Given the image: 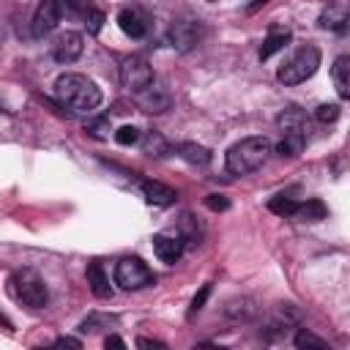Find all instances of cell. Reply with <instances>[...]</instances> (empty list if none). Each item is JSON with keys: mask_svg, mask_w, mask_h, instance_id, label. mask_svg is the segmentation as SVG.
<instances>
[{"mask_svg": "<svg viewBox=\"0 0 350 350\" xmlns=\"http://www.w3.org/2000/svg\"><path fill=\"white\" fill-rule=\"evenodd\" d=\"M139 142H142V153L145 156H156V159H161V156H167L170 150H172V145L164 139V134L161 131H145L142 137H139Z\"/></svg>", "mask_w": 350, "mask_h": 350, "instance_id": "cell-18", "label": "cell"}, {"mask_svg": "<svg viewBox=\"0 0 350 350\" xmlns=\"http://www.w3.org/2000/svg\"><path fill=\"white\" fill-rule=\"evenodd\" d=\"M279 129L282 131H295V134H306L309 137V118H306V112L304 109H298V107H287L282 115H279Z\"/></svg>", "mask_w": 350, "mask_h": 350, "instance_id": "cell-15", "label": "cell"}, {"mask_svg": "<svg viewBox=\"0 0 350 350\" xmlns=\"http://www.w3.org/2000/svg\"><path fill=\"white\" fill-rule=\"evenodd\" d=\"M317 66H320V49L312 46V44H306V46L295 49V52L279 66L276 79H279L282 85H301V82H306V79L317 71Z\"/></svg>", "mask_w": 350, "mask_h": 350, "instance_id": "cell-3", "label": "cell"}, {"mask_svg": "<svg viewBox=\"0 0 350 350\" xmlns=\"http://www.w3.org/2000/svg\"><path fill=\"white\" fill-rule=\"evenodd\" d=\"M57 22H60L57 0H41L38 8H36V14H33V25H30V30H33L36 38H44V36H49V33L57 27Z\"/></svg>", "mask_w": 350, "mask_h": 350, "instance_id": "cell-9", "label": "cell"}, {"mask_svg": "<svg viewBox=\"0 0 350 350\" xmlns=\"http://www.w3.org/2000/svg\"><path fill=\"white\" fill-rule=\"evenodd\" d=\"M306 134H295V131H282V139H279V145H276V153L282 156V159H295L301 150H304V145H306Z\"/></svg>", "mask_w": 350, "mask_h": 350, "instance_id": "cell-20", "label": "cell"}, {"mask_svg": "<svg viewBox=\"0 0 350 350\" xmlns=\"http://www.w3.org/2000/svg\"><path fill=\"white\" fill-rule=\"evenodd\" d=\"M295 347H312V350H325V339H320V336H314L312 331H306V328H298V334H295Z\"/></svg>", "mask_w": 350, "mask_h": 350, "instance_id": "cell-28", "label": "cell"}, {"mask_svg": "<svg viewBox=\"0 0 350 350\" xmlns=\"http://www.w3.org/2000/svg\"><path fill=\"white\" fill-rule=\"evenodd\" d=\"M200 36H202V27H200L197 19H183V22H175V25L170 27V41H172V46H178L180 52H189V49L200 41Z\"/></svg>", "mask_w": 350, "mask_h": 350, "instance_id": "cell-10", "label": "cell"}, {"mask_svg": "<svg viewBox=\"0 0 350 350\" xmlns=\"http://www.w3.org/2000/svg\"><path fill=\"white\" fill-rule=\"evenodd\" d=\"M104 345H107V347H126V342H123L120 336H107Z\"/></svg>", "mask_w": 350, "mask_h": 350, "instance_id": "cell-37", "label": "cell"}, {"mask_svg": "<svg viewBox=\"0 0 350 350\" xmlns=\"http://www.w3.org/2000/svg\"><path fill=\"white\" fill-rule=\"evenodd\" d=\"M55 347H74V350H79L82 342L79 339H71V336H60V339H55Z\"/></svg>", "mask_w": 350, "mask_h": 350, "instance_id": "cell-36", "label": "cell"}, {"mask_svg": "<svg viewBox=\"0 0 350 350\" xmlns=\"http://www.w3.org/2000/svg\"><path fill=\"white\" fill-rule=\"evenodd\" d=\"M137 345H139V347H164V342H156V339H145V336H142V339H137Z\"/></svg>", "mask_w": 350, "mask_h": 350, "instance_id": "cell-38", "label": "cell"}, {"mask_svg": "<svg viewBox=\"0 0 350 350\" xmlns=\"http://www.w3.org/2000/svg\"><path fill=\"white\" fill-rule=\"evenodd\" d=\"M85 25H88V33H98L101 30V25H104V14L98 11V8H90L88 11V16H85Z\"/></svg>", "mask_w": 350, "mask_h": 350, "instance_id": "cell-33", "label": "cell"}, {"mask_svg": "<svg viewBox=\"0 0 350 350\" xmlns=\"http://www.w3.org/2000/svg\"><path fill=\"white\" fill-rule=\"evenodd\" d=\"M314 118H317L320 123H334V120L339 118V104H320V107L314 109Z\"/></svg>", "mask_w": 350, "mask_h": 350, "instance_id": "cell-32", "label": "cell"}, {"mask_svg": "<svg viewBox=\"0 0 350 350\" xmlns=\"http://www.w3.org/2000/svg\"><path fill=\"white\" fill-rule=\"evenodd\" d=\"M208 295H211V284H202V290L194 295V301H191V309H189V317H194L202 306H205V301H208Z\"/></svg>", "mask_w": 350, "mask_h": 350, "instance_id": "cell-34", "label": "cell"}, {"mask_svg": "<svg viewBox=\"0 0 350 350\" xmlns=\"http://www.w3.org/2000/svg\"><path fill=\"white\" fill-rule=\"evenodd\" d=\"M320 27H323V30L345 33V27H347V8H345V5H328V8L320 14Z\"/></svg>", "mask_w": 350, "mask_h": 350, "instance_id": "cell-21", "label": "cell"}, {"mask_svg": "<svg viewBox=\"0 0 350 350\" xmlns=\"http://www.w3.org/2000/svg\"><path fill=\"white\" fill-rule=\"evenodd\" d=\"M0 323H3V325H5V328H11V320H8V317H5V314H3V312H0Z\"/></svg>", "mask_w": 350, "mask_h": 350, "instance_id": "cell-40", "label": "cell"}, {"mask_svg": "<svg viewBox=\"0 0 350 350\" xmlns=\"http://www.w3.org/2000/svg\"><path fill=\"white\" fill-rule=\"evenodd\" d=\"M120 82H123V88H129L131 93H139V90H145L148 85H153L156 77H153L150 63H148L145 57L134 55V57H126V60H123V66H120Z\"/></svg>", "mask_w": 350, "mask_h": 350, "instance_id": "cell-6", "label": "cell"}, {"mask_svg": "<svg viewBox=\"0 0 350 350\" xmlns=\"http://www.w3.org/2000/svg\"><path fill=\"white\" fill-rule=\"evenodd\" d=\"M134 96H137V104H139L145 112H164V109L170 107V101H172L167 90L156 88V82H153V85H148L145 90L134 93Z\"/></svg>", "mask_w": 350, "mask_h": 350, "instance_id": "cell-13", "label": "cell"}, {"mask_svg": "<svg viewBox=\"0 0 350 350\" xmlns=\"http://www.w3.org/2000/svg\"><path fill=\"white\" fill-rule=\"evenodd\" d=\"M325 213H328V208H325L320 200L298 202L295 211H293V216H295L298 221H320V219H325Z\"/></svg>", "mask_w": 350, "mask_h": 350, "instance_id": "cell-23", "label": "cell"}, {"mask_svg": "<svg viewBox=\"0 0 350 350\" xmlns=\"http://www.w3.org/2000/svg\"><path fill=\"white\" fill-rule=\"evenodd\" d=\"M153 282H156L153 271L139 257H123L115 265V284H120L123 290H139V287H148Z\"/></svg>", "mask_w": 350, "mask_h": 350, "instance_id": "cell-5", "label": "cell"}, {"mask_svg": "<svg viewBox=\"0 0 350 350\" xmlns=\"http://www.w3.org/2000/svg\"><path fill=\"white\" fill-rule=\"evenodd\" d=\"M178 235L183 238V243H200L202 227H200V221L191 213H180V219H178Z\"/></svg>", "mask_w": 350, "mask_h": 350, "instance_id": "cell-25", "label": "cell"}, {"mask_svg": "<svg viewBox=\"0 0 350 350\" xmlns=\"http://www.w3.org/2000/svg\"><path fill=\"white\" fill-rule=\"evenodd\" d=\"M257 312L260 309H257L254 298H230L224 304V317L232 320V323H249V320L257 317Z\"/></svg>", "mask_w": 350, "mask_h": 350, "instance_id": "cell-14", "label": "cell"}, {"mask_svg": "<svg viewBox=\"0 0 350 350\" xmlns=\"http://www.w3.org/2000/svg\"><path fill=\"white\" fill-rule=\"evenodd\" d=\"M331 77L336 82V93L339 98H347L350 96V57L347 55H339L331 66Z\"/></svg>", "mask_w": 350, "mask_h": 350, "instance_id": "cell-17", "label": "cell"}, {"mask_svg": "<svg viewBox=\"0 0 350 350\" xmlns=\"http://www.w3.org/2000/svg\"><path fill=\"white\" fill-rule=\"evenodd\" d=\"M82 49H85V38H82L77 30H66V33H60V36L55 38V44H52V57H55L57 63H74V60L82 55Z\"/></svg>", "mask_w": 350, "mask_h": 350, "instance_id": "cell-8", "label": "cell"}, {"mask_svg": "<svg viewBox=\"0 0 350 350\" xmlns=\"http://www.w3.org/2000/svg\"><path fill=\"white\" fill-rule=\"evenodd\" d=\"M268 156H271L268 137H246L227 150L224 164H227V172H232V175H249V172L260 170L268 161Z\"/></svg>", "mask_w": 350, "mask_h": 350, "instance_id": "cell-2", "label": "cell"}, {"mask_svg": "<svg viewBox=\"0 0 350 350\" xmlns=\"http://www.w3.org/2000/svg\"><path fill=\"white\" fill-rule=\"evenodd\" d=\"M142 194L150 205H172L175 202V189L159 183V180H142Z\"/></svg>", "mask_w": 350, "mask_h": 350, "instance_id": "cell-16", "label": "cell"}, {"mask_svg": "<svg viewBox=\"0 0 350 350\" xmlns=\"http://www.w3.org/2000/svg\"><path fill=\"white\" fill-rule=\"evenodd\" d=\"M85 131H88L90 137H96V139H107V137H109V131H112L109 118H107V115H101V118H96V120H88Z\"/></svg>", "mask_w": 350, "mask_h": 350, "instance_id": "cell-29", "label": "cell"}, {"mask_svg": "<svg viewBox=\"0 0 350 350\" xmlns=\"http://www.w3.org/2000/svg\"><path fill=\"white\" fill-rule=\"evenodd\" d=\"M57 8H60V16H68V19H85L93 5V0H57Z\"/></svg>", "mask_w": 350, "mask_h": 350, "instance_id": "cell-26", "label": "cell"}, {"mask_svg": "<svg viewBox=\"0 0 350 350\" xmlns=\"http://www.w3.org/2000/svg\"><path fill=\"white\" fill-rule=\"evenodd\" d=\"M178 156L183 161H189V164H197V167H205L211 161V150L197 145V142H180L178 145Z\"/></svg>", "mask_w": 350, "mask_h": 350, "instance_id": "cell-22", "label": "cell"}, {"mask_svg": "<svg viewBox=\"0 0 350 350\" xmlns=\"http://www.w3.org/2000/svg\"><path fill=\"white\" fill-rule=\"evenodd\" d=\"M88 284H90V293L96 298H109L112 295V287H109V279H107L101 262H90L88 265Z\"/></svg>", "mask_w": 350, "mask_h": 350, "instance_id": "cell-19", "label": "cell"}, {"mask_svg": "<svg viewBox=\"0 0 350 350\" xmlns=\"http://www.w3.org/2000/svg\"><path fill=\"white\" fill-rule=\"evenodd\" d=\"M8 290H11V295H14L19 304H25V306H30V309H41V306H46V301H49V290H46L44 279H41L33 268L14 271V276L8 279Z\"/></svg>", "mask_w": 350, "mask_h": 350, "instance_id": "cell-4", "label": "cell"}, {"mask_svg": "<svg viewBox=\"0 0 350 350\" xmlns=\"http://www.w3.org/2000/svg\"><path fill=\"white\" fill-rule=\"evenodd\" d=\"M118 25L129 38H145L148 36V16L139 8H120Z\"/></svg>", "mask_w": 350, "mask_h": 350, "instance_id": "cell-12", "label": "cell"}, {"mask_svg": "<svg viewBox=\"0 0 350 350\" xmlns=\"http://www.w3.org/2000/svg\"><path fill=\"white\" fill-rule=\"evenodd\" d=\"M290 44V30H271L268 38L260 46V60H268L271 55H276L279 49H284Z\"/></svg>", "mask_w": 350, "mask_h": 350, "instance_id": "cell-24", "label": "cell"}, {"mask_svg": "<svg viewBox=\"0 0 350 350\" xmlns=\"http://www.w3.org/2000/svg\"><path fill=\"white\" fill-rule=\"evenodd\" d=\"M115 142H118V145H134V142H139V129H134V126H120V129L115 131Z\"/></svg>", "mask_w": 350, "mask_h": 350, "instance_id": "cell-30", "label": "cell"}, {"mask_svg": "<svg viewBox=\"0 0 350 350\" xmlns=\"http://www.w3.org/2000/svg\"><path fill=\"white\" fill-rule=\"evenodd\" d=\"M265 3H268V0H252V3L246 5V14H254V11H257V8H262Z\"/></svg>", "mask_w": 350, "mask_h": 350, "instance_id": "cell-39", "label": "cell"}, {"mask_svg": "<svg viewBox=\"0 0 350 350\" xmlns=\"http://www.w3.org/2000/svg\"><path fill=\"white\" fill-rule=\"evenodd\" d=\"M205 205H208L211 211H227V208H230V200L221 197V194H208V197H205Z\"/></svg>", "mask_w": 350, "mask_h": 350, "instance_id": "cell-35", "label": "cell"}, {"mask_svg": "<svg viewBox=\"0 0 350 350\" xmlns=\"http://www.w3.org/2000/svg\"><path fill=\"white\" fill-rule=\"evenodd\" d=\"M109 325V317H104V314H90V317H85L82 323H79V331L82 334H93V331H98V328H107Z\"/></svg>", "mask_w": 350, "mask_h": 350, "instance_id": "cell-31", "label": "cell"}, {"mask_svg": "<svg viewBox=\"0 0 350 350\" xmlns=\"http://www.w3.org/2000/svg\"><path fill=\"white\" fill-rule=\"evenodd\" d=\"M298 325H301V312L293 304H279L276 312L271 314L268 328L262 331V336L265 339H276V336H282V334H287L290 328H298Z\"/></svg>", "mask_w": 350, "mask_h": 350, "instance_id": "cell-7", "label": "cell"}, {"mask_svg": "<svg viewBox=\"0 0 350 350\" xmlns=\"http://www.w3.org/2000/svg\"><path fill=\"white\" fill-rule=\"evenodd\" d=\"M295 205H298V202H295L293 197H287V194H276V197L268 200V211L276 213V216H293Z\"/></svg>", "mask_w": 350, "mask_h": 350, "instance_id": "cell-27", "label": "cell"}, {"mask_svg": "<svg viewBox=\"0 0 350 350\" xmlns=\"http://www.w3.org/2000/svg\"><path fill=\"white\" fill-rule=\"evenodd\" d=\"M55 96L60 101V107L77 112V115H88L101 104V90L93 79H88L85 74H60L55 79Z\"/></svg>", "mask_w": 350, "mask_h": 350, "instance_id": "cell-1", "label": "cell"}, {"mask_svg": "<svg viewBox=\"0 0 350 350\" xmlns=\"http://www.w3.org/2000/svg\"><path fill=\"white\" fill-rule=\"evenodd\" d=\"M183 246H186V243H183L180 235H167V232L153 235V252H156V257H159L161 262H167V265H172V262L180 260Z\"/></svg>", "mask_w": 350, "mask_h": 350, "instance_id": "cell-11", "label": "cell"}]
</instances>
